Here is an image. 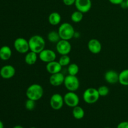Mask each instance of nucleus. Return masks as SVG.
<instances>
[{
    "label": "nucleus",
    "instance_id": "obj_1",
    "mask_svg": "<svg viewBox=\"0 0 128 128\" xmlns=\"http://www.w3.org/2000/svg\"><path fill=\"white\" fill-rule=\"evenodd\" d=\"M30 50L39 54L45 49L46 42L43 38L40 35H34L28 40Z\"/></svg>",
    "mask_w": 128,
    "mask_h": 128
},
{
    "label": "nucleus",
    "instance_id": "obj_2",
    "mask_svg": "<svg viewBox=\"0 0 128 128\" xmlns=\"http://www.w3.org/2000/svg\"><path fill=\"white\" fill-rule=\"evenodd\" d=\"M44 94V90L39 84H32L27 88L26 95L28 99L37 101L41 99Z\"/></svg>",
    "mask_w": 128,
    "mask_h": 128
},
{
    "label": "nucleus",
    "instance_id": "obj_3",
    "mask_svg": "<svg viewBox=\"0 0 128 128\" xmlns=\"http://www.w3.org/2000/svg\"><path fill=\"white\" fill-rule=\"evenodd\" d=\"M59 34L61 40L70 41L74 36L75 31L73 26L69 22H63L58 28Z\"/></svg>",
    "mask_w": 128,
    "mask_h": 128
},
{
    "label": "nucleus",
    "instance_id": "obj_4",
    "mask_svg": "<svg viewBox=\"0 0 128 128\" xmlns=\"http://www.w3.org/2000/svg\"><path fill=\"white\" fill-rule=\"evenodd\" d=\"M100 94H99L98 89L94 88H89L84 91L82 94V98L85 102L87 104H94L97 102L100 99Z\"/></svg>",
    "mask_w": 128,
    "mask_h": 128
},
{
    "label": "nucleus",
    "instance_id": "obj_5",
    "mask_svg": "<svg viewBox=\"0 0 128 128\" xmlns=\"http://www.w3.org/2000/svg\"><path fill=\"white\" fill-rule=\"evenodd\" d=\"M64 84L68 91L75 92L80 88V80L76 76L69 74L65 77Z\"/></svg>",
    "mask_w": 128,
    "mask_h": 128
},
{
    "label": "nucleus",
    "instance_id": "obj_6",
    "mask_svg": "<svg viewBox=\"0 0 128 128\" xmlns=\"http://www.w3.org/2000/svg\"><path fill=\"white\" fill-rule=\"evenodd\" d=\"M14 48L17 52L21 54H26L30 51L28 40L24 38H18L14 41Z\"/></svg>",
    "mask_w": 128,
    "mask_h": 128
},
{
    "label": "nucleus",
    "instance_id": "obj_7",
    "mask_svg": "<svg viewBox=\"0 0 128 128\" xmlns=\"http://www.w3.org/2000/svg\"><path fill=\"white\" fill-rule=\"evenodd\" d=\"M64 101L66 106L71 108H74L78 106L80 103V98L77 94L72 91H68L64 96Z\"/></svg>",
    "mask_w": 128,
    "mask_h": 128
},
{
    "label": "nucleus",
    "instance_id": "obj_8",
    "mask_svg": "<svg viewBox=\"0 0 128 128\" xmlns=\"http://www.w3.org/2000/svg\"><path fill=\"white\" fill-rule=\"evenodd\" d=\"M56 48L57 52L61 55H67L69 54L70 52H71L72 47H71V44L69 41L60 40L56 43Z\"/></svg>",
    "mask_w": 128,
    "mask_h": 128
},
{
    "label": "nucleus",
    "instance_id": "obj_9",
    "mask_svg": "<svg viewBox=\"0 0 128 128\" xmlns=\"http://www.w3.org/2000/svg\"><path fill=\"white\" fill-rule=\"evenodd\" d=\"M50 106L54 110H60L64 104V98L59 93H55L51 96L50 99Z\"/></svg>",
    "mask_w": 128,
    "mask_h": 128
},
{
    "label": "nucleus",
    "instance_id": "obj_10",
    "mask_svg": "<svg viewBox=\"0 0 128 128\" xmlns=\"http://www.w3.org/2000/svg\"><path fill=\"white\" fill-rule=\"evenodd\" d=\"M39 58L41 61L46 63L55 61L56 59V54L53 50L50 49H44L39 53Z\"/></svg>",
    "mask_w": 128,
    "mask_h": 128
},
{
    "label": "nucleus",
    "instance_id": "obj_11",
    "mask_svg": "<svg viewBox=\"0 0 128 128\" xmlns=\"http://www.w3.org/2000/svg\"><path fill=\"white\" fill-rule=\"evenodd\" d=\"M74 5L78 11L84 14L90 11L92 2L91 0H76Z\"/></svg>",
    "mask_w": 128,
    "mask_h": 128
},
{
    "label": "nucleus",
    "instance_id": "obj_12",
    "mask_svg": "<svg viewBox=\"0 0 128 128\" xmlns=\"http://www.w3.org/2000/svg\"><path fill=\"white\" fill-rule=\"evenodd\" d=\"M16 73L14 67L11 65H5L0 70V76L2 78L9 80L13 77Z\"/></svg>",
    "mask_w": 128,
    "mask_h": 128
},
{
    "label": "nucleus",
    "instance_id": "obj_13",
    "mask_svg": "<svg viewBox=\"0 0 128 128\" xmlns=\"http://www.w3.org/2000/svg\"><path fill=\"white\" fill-rule=\"evenodd\" d=\"M88 48L92 54H99L102 50V44L97 39H91L88 43Z\"/></svg>",
    "mask_w": 128,
    "mask_h": 128
},
{
    "label": "nucleus",
    "instance_id": "obj_14",
    "mask_svg": "<svg viewBox=\"0 0 128 128\" xmlns=\"http://www.w3.org/2000/svg\"><path fill=\"white\" fill-rule=\"evenodd\" d=\"M65 77L61 72L51 74L50 78V83L53 86H60L64 84Z\"/></svg>",
    "mask_w": 128,
    "mask_h": 128
},
{
    "label": "nucleus",
    "instance_id": "obj_15",
    "mask_svg": "<svg viewBox=\"0 0 128 128\" xmlns=\"http://www.w3.org/2000/svg\"><path fill=\"white\" fill-rule=\"evenodd\" d=\"M62 66L60 64L59 61H56L55 60V61L47 63L46 66V69L49 73L52 74L61 72L62 70Z\"/></svg>",
    "mask_w": 128,
    "mask_h": 128
},
{
    "label": "nucleus",
    "instance_id": "obj_16",
    "mask_svg": "<svg viewBox=\"0 0 128 128\" xmlns=\"http://www.w3.org/2000/svg\"><path fill=\"white\" fill-rule=\"evenodd\" d=\"M104 80L110 84H116L119 82V73L114 70H109L104 74Z\"/></svg>",
    "mask_w": 128,
    "mask_h": 128
},
{
    "label": "nucleus",
    "instance_id": "obj_17",
    "mask_svg": "<svg viewBox=\"0 0 128 128\" xmlns=\"http://www.w3.org/2000/svg\"><path fill=\"white\" fill-rule=\"evenodd\" d=\"M12 56L11 49L8 46H3L0 48V59L2 61H8Z\"/></svg>",
    "mask_w": 128,
    "mask_h": 128
},
{
    "label": "nucleus",
    "instance_id": "obj_18",
    "mask_svg": "<svg viewBox=\"0 0 128 128\" xmlns=\"http://www.w3.org/2000/svg\"><path fill=\"white\" fill-rule=\"evenodd\" d=\"M38 60V54L33 51H28L26 53L24 58V61L27 64L31 66L34 65L36 62Z\"/></svg>",
    "mask_w": 128,
    "mask_h": 128
},
{
    "label": "nucleus",
    "instance_id": "obj_19",
    "mask_svg": "<svg viewBox=\"0 0 128 128\" xmlns=\"http://www.w3.org/2000/svg\"><path fill=\"white\" fill-rule=\"evenodd\" d=\"M61 16L59 12H52L49 15L48 21L52 26H56L61 22Z\"/></svg>",
    "mask_w": 128,
    "mask_h": 128
},
{
    "label": "nucleus",
    "instance_id": "obj_20",
    "mask_svg": "<svg viewBox=\"0 0 128 128\" xmlns=\"http://www.w3.org/2000/svg\"><path fill=\"white\" fill-rule=\"evenodd\" d=\"M72 116L76 120H81L84 118L85 114L84 110H83L82 108H81V106H77L76 107L73 108V110H72Z\"/></svg>",
    "mask_w": 128,
    "mask_h": 128
},
{
    "label": "nucleus",
    "instance_id": "obj_21",
    "mask_svg": "<svg viewBox=\"0 0 128 128\" xmlns=\"http://www.w3.org/2000/svg\"><path fill=\"white\" fill-rule=\"evenodd\" d=\"M119 82L121 85L128 86V69H126L119 73Z\"/></svg>",
    "mask_w": 128,
    "mask_h": 128
},
{
    "label": "nucleus",
    "instance_id": "obj_22",
    "mask_svg": "<svg viewBox=\"0 0 128 128\" xmlns=\"http://www.w3.org/2000/svg\"><path fill=\"white\" fill-rule=\"evenodd\" d=\"M47 38L48 40L52 43H57L61 40V38H60L58 32L55 31H52L49 32L48 34Z\"/></svg>",
    "mask_w": 128,
    "mask_h": 128
},
{
    "label": "nucleus",
    "instance_id": "obj_23",
    "mask_svg": "<svg viewBox=\"0 0 128 128\" xmlns=\"http://www.w3.org/2000/svg\"><path fill=\"white\" fill-rule=\"evenodd\" d=\"M84 13L80 12L79 11H74L72 14H71V21L74 22H80L83 19V15Z\"/></svg>",
    "mask_w": 128,
    "mask_h": 128
},
{
    "label": "nucleus",
    "instance_id": "obj_24",
    "mask_svg": "<svg viewBox=\"0 0 128 128\" xmlns=\"http://www.w3.org/2000/svg\"><path fill=\"white\" fill-rule=\"evenodd\" d=\"M79 71H80V68L77 64L72 63L68 65V72L69 74L76 76L78 74Z\"/></svg>",
    "mask_w": 128,
    "mask_h": 128
},
{
    "label": "nucleus",
    "instance_id": "obj_25",
    "mask_svg": "<svg viewBox=\"0 0 128 128\" xmlns=\"http://www.w3.org/2000/svg\"><path fill=\"white\" fill-rule=\"evenodd\" d=\"M70 62H71V59H70V57L68 56V54L61 55L60 60H59V62L62 66H68L70 64Z\"/></svg>",
    "mask_w": 128,
    "mask_h": 128
},
{
    "label": "nucleus",
    "instance_id": "obj_26",
    "mask_svg": "<svg viewBox=\"0 0 128 128\" xmlns=\"http://www.w3.org/2000/svg\"><path fill=\"white\" fill-rule=\"evenodd\" d=\"M98 91L99 94H100V96H106L108 95L110 93V89L108 86H101L98 88Z\"/></svg>",
    "mask_w": 128,
    "mask_h": 128
},
{
    "label": "nucleus",
    "instance_id": "obj_27",
    "mask_svg": "<svg viewBox=\"0 0 128 128\" xmlns=\"http://www.w3.org/2000/svg\"><path fill=\"white\" fill-rule=\"evenodd\" d=\"M36 107V101L28 99L25 102V108L28 111H32Z\"/></svg>",
    "mask_w": 128,
    "mask_h": 128
},
{
    "label": "nucleus",
    "instance_id": "obj_28",
    "mask_svg": "<svg viewBox=\"0 0 128 128\" xmlns=\"http://www.w3.org/2000/svg\"><path fill=\"white\" fill-rule=\"evenodd\" d=\"M62 2H63L64 4L66 5V6H70L74 4L76 0H62Z\"/></svg>",
    "mask_w": 128,
    "mask_h": 128
},
{
    "label": "nucleus",
    "instance_id": "obj_29",
    "mask_svg": "<svg viewBox=\"0 0 128 128\" xmlns=\"http://www.w3.org/2000/svg\"><path fill=\"white\" fill-rule=\"evenodd\" d=\"M117 128H128V121H122L118 124Z\"/></svg>",
    "mask_w": 128,
    "mask_h": 128
},
{
    "label": "nucleus",
    "instance_id": "obj_30",
    "mask_svg": "<svg viewBox=\"0 0 128 128\" xmlns=\"http://www.w3.org/2000/svg\"><path fill=\"white\" fill-rule=\"evenodd\" d=\"M124 0H109L110 2L114 5H120Z\"/></svg>",
    "mask_w": 128,
    "mask_h": 128
},
{
    "label": "nucleus",
    "instance_id": "obj_31",
    "mask_svg": "<svg viewBox=\"0 0 128 128\" xmlns=\"http://www.w3.org/2000/svg\"><path fill=\"white\" fill-rule=\"evenodd\" d=\"M120 6H121V7L122 8V9H127L128 7H127V4H126V0H124V1L121 3Z\"/></svg>",
    "mask_w": 128,
    "mask_h": 128
},
{
    "label": "nucleus",
    "instance_id": "obj_32",
    "mask_svg": "<svg viewBox=\"0 0 128 128\" xmlns=\"http://www.w3.org/2000/svg\"><path fill=\"white\" fill-rule=\"evenodd\" d=\"M0 128H4V124L1 120H0Z\"/></svg>",
    "mask_w": 128,
    "mask_h": 128
},
{
    "label": "nucleus",
    "instance_id": "obj_33",
    "mask_svg": "<svg viewBox=\"0 0 128 128\" xmlns=\"http://www.w3.org/2000/svg\"><path fill=\"white\" fill-rule=\"evenodd\" d=\"M13 128H24L22 126H20V125H17V126H15Z\"/></svg>",
    "mask_w": 128,
    "mask_h": 128
},
{
    "label": "nucleus",
    "instance_id": "obj_34",
    "mask_svg": "<svg viewBox=\"0 0 128 128\" xmlns=\"http://www.w3.org/2000/svg\"><path fill=\"white\" fill-rule=\"evenodd\" d=\"M126 4H127V7L128 8V0H126Z\"/></svg>",
    "mask_w": 128,
    "mask_h": 128
},
{
    "label": "nucleus",
    "instance_id": "obj_35",
    "mask_svg": "<svg viewBox=\"0 0 128 128\" xmlns=\"http://www.w3.org/2000/svg\"><path fill=\"white\" fill-rule=\"evenodd\" d=\"M34 128V127H31V128Z\"/></svg>",
    "mask_w": 128,
    "mask_h": 128
},
{
    "label": "nucleus",
    "instance_id": "obj_36",
    "mask_svg": "<svg viewBox=\"0 0 128 128\" xmlns=\"http://www.w3.org/2000/svg\"></svg>",
    "mask_w": 128,
    "mask_h": 128
}]
</instances>
